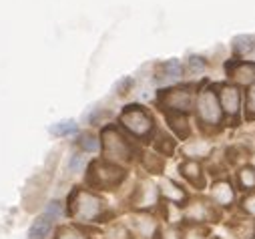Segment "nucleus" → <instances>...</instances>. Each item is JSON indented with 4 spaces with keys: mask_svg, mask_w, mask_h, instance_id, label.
<instances>
[{
    "mask_svg": "<svg viewBox=\"0 0 255 239\" xmlns=\"http://www.w3.org/2000/svg\"><path fill=\"white\" fill-rule=\"evenodd\" d=\"M54 239H89V235L83 233L77 227H60L56 231V237Z\"/></svg>",
    "mask_w": 255,
    "mask_h": 239,
    "instance_id": "14",
    "label": "nucleus"
},
{
    "mask_svg": "<svg viewBox=\"0 0 255 239\" xmlns=\"http://www.w3.org/2000/svg\"><path fill=\"white\" fill-rule=\"evenodd\" d=\"M107 239H131V233L123 225H115L107 231Z\"/></svg>",
    "mask_w": 255,
    "mask_h": 239,
    "instance_id": "19",
    "label": "nucleus"
},
{
    "mask_svg": "<svg viewBox=\"0 0 255 239\" xmlns=\"http://www.w3.org/2000/svg\"><path fill=\"white\" fill-rule=\"evenodd\" d=\"M165 73H167V77H169V79H179V77H181V73H183L181 63H179V61H169V63L165 65Z\"/></svg>",
    "mask_w": 255,
    "mask_h": 239,
    "instance_id": "21",
    "label": "nucleus"
},
{
    "mask_svg": "<svg viewBox=\"0 0 255 239\" xmlns=\"http://www.w3.org/2000/svg\"><path fill=\"white\" fill-rule=\"evenodd\" d=\"M52 227H54V221L48 217V215H38L34 221H32V225H30V229H28V239H46L48 235H50V231H52Z\"/></svg>",
    "mask_w": 255,
    "mask_h": 239,
    "instance_id": "7",
    "label": "nucleus"
},
{
    "mask_svg": "<svg viewBox=\"0 0 255 239\" xmlns=\"http://www.w3.org/2000/svg\"><path fill=\"white\" fill-rule=\"evenodd\" d=\"M199 117H201V121L207 123V125H217L221 121V111H219V105L215 101V97L211 93H203L199 97Z\"/></svg>",
    "mask_w": 255,
    "mask_h": 239,
    "instance_id": "5",
    "label": "nucleus"
},
{
    "mask_svg": "<svg viewBox=\"0 0 255 239\" xmlns=\"http://www.w3.org/2000/svg\"><path fill=\"white\" fill-rule=\"evenodd\" d=\"M239 181H241V187H243L245 191H251V189L255 187V173H253L251 169H243V171L239 173Z\"/></svg>",
    "mask_w": 255,
    "mask_h": 239,
    "instance_id": "18",
    "label": "nucleus"
},
{
    "mask_svg": "<svg viewBox=\"0 0 255 239\" xmlns=\"http://www.w3.org/2000/svg\"><path fill=\"white\" fill-rule=\"evenodd\" d=\"M50 133L56 135V137H69L73 133H77V125L73 121H62V123H56L50 127Z\"/></svg>",
    "mask_w": 255,
    "mask_h": 239,
    "instance_id": "12",
    "label": "nucleus"
},
{
    "mask_svg": "<svg viewBox=\"0 0 255 239\" xmlns=\"http://www.w3.org/2000/svg\"><path fill=\"white\" fill-rule=\"evenodd\" d=\"M44 215H48L52 221H56L60 215H62V203L60 201H50L44 209Z\"/></svg>",
    "mask_w": 255,
    "mask_h": 239,
    "instance_id": "20",
    "label": "nucleus"
},
{
    "mask_svg": "<svg viewBox=\"0 0 255 239\" xmlns=\"http://www.w3.org/2000/svg\"><path fill=\"white\" fill-rule=\"evenodd\" d=\"M157 203V189L151 183H145L139 189V199H137V207H153Z\"/></svg>",
    "mask_w": 255,
    "mask_h": 239,
    "instance_id": "10",
    "label": "nucleus"
},
{
    "mask_svg": "<svg viewBox=\"0 0 255 239\" xmlns=\"http://www.w3.org/2000/svg\"><path fill=\"white\" fill-rule=\"evenodd\" d=\"M247 111L251 115H255V87H251L247 93Z\"/></svg>",
    "mask_w": 255,
    "mask_h": 239,
    "instance_id": "25",
    "label": "nucleus"
},
{
    "mask_svg": "<svg viewBox=\"0 0 255 239\" xmlns=\"http://www.w3.org/2000/svg\"><path fill=\"white\" fill-rule=\"evenodd\" d=\"M165 105L173 111H189L191 105H193V95H191L187 89H177V91H167V97H165Z\"/></svg>",
    "mask_w": 255,
    "mask_h": 239,
    "instance_id": "6",
    "label": "nucleus"
},
{
    "mask_svg": "<svg viewBox=\"0 0 255 239\" xmlns=\"http://www.w3.org/2000/svg\"><path fill=\"white\" fill-rule=\"evenodd\" d=\"M181 171H183V175H185L187 179H191L193 183H197V181H199V185L203 183V181H201V167H199L197 163L189 161V163H185V165L181 167Z\"/></svg>",
    "mask_w": 255,
    "mask_h": 239,
    "instance_id": "13",
    "label": "nucleus"
},
{
    "mask_svg": "<svg viewBox=\"0 0 255 239\" xmlns=\"http://www.w3.org/2000/svg\"><path fill=\"white\" fill-rule=\"evenodd\" d=\"M191 69H193V71H203L201 58H191Z\"/></svg>",
    "mask_w": 255,
    "mask_h": 239,
    "instance_id": "27",
    "label": "nucleus"
},
{
    "mask_svg": "<svg viewBox=\"0 0 255 239\" xmlns=\"http://www.w3.org/2000/svg\"><path fill=\"white\" fill-rule=\"evenodd\" d=\"M167 209H169V215H167V221L169 223H179L181 219H183V213H181V209H177L175 205H167Z\"/></svg>",
    "mask_w": 255,
    "mask_h": 239,
    "instance_id": "23",
    "label": "nucleus"
},
{
    "mask_svg": "<svg viewBox=\"0 0 255 239\" xmlns=\"http://www.w3.org/2000/svg\"><path fill=\"white\" fill-rule=\"evenodd\" d=\"M161 239H183V235L177 227H167L161 231Z\"/></svg>",
    "mask_w": 255,
    "mask_h": 239,
    "instance_id": "24",
    "label": "nucleus"
},
{
    "mask_svg": "<svg viewBox=\"0 0 255 239\" xmlns=\"http://www.w3.org/2000/svg\"><path fill=\"white\" fill-rule=\"evenodd\" d=\"M169 123H171V127L177 131L179 137H187V135H189V127H187V121H185L183 117H173V115H169Z\"/></svg>",
    "mask_w": 255,
    "mask_h": 239,
    "instance_id": "16",
    "label": "nucleus"
},
{
    "mask_svg": "<svg viewBox=\"0 0 255 239\" xmlns=\"http://www.w3.org/2000/svg\"><path fill=\"white\" fill-rule=\"evenodd\" d=\"M83 167H85V157H83V153H75V155L71 157V161H69V171H71V173H79Z\"/></svg>",
    "mask_w": 255,
    "mask_h": 239,
    "instance_id": "22",
    "label": "nucleus"
},
{
    "mask_svg": "<svg viewBox=\"0 0 255 239\" xmlns=\"http://www.w3.org/2000/svg\"><path fill=\"white\" fill-rule=\"evenodd\" d=\"M69 211H71V217L81 223H95L105 213V201L91 191L79 189L71 195Z\"/></svg>",
    "mask_w": 255,
    "mask_h": 239,
    "instance_id": "1",
    "label": "nucleus"
},
{
    "mask_svg": "<svg viewBox=\"0 0 255 239\" xmlns=\"http://www.w3.org/2000/svg\"><path fill=\"white\" fill-rule=\"evenodd\" d=\"M243 209H245V211H249L251 215H255V197L245 199V201H243Z\"/></svg>",
    "mask_w": 255,
    "mask_h": 239,
    "instance_id": "26",
    "label": "nucleus"
},
{
    "mask_svg": "<svg viewBox=\"0 0 255 239\" xmlns=\"http://www.w3.org/2000/svg\"><path fill=\"white\" fill-rule=\"evenodd\" d=\"M213 199L219 205H231L233 203V189L229 183H217L213 187Z\"/></svg>",
    "mask_w": 255,
    "mask_h": 239,
    "instance_id": "11",
    "label": "nucleus"
},
{
    "mask_svg": "<svg viewBox=\"0 0 255 239\" xmlns=\"http://www.w3.org/2000/svg\"><path fill=\"white\" fill-rule=\"evenodd\" d=\"M221 103H223V109L229 115H237V111H239V93L233 87H225L223 93H221Z\"/></svg>",
    "mask_w": 255,
    "mask_h": 239,
    "instance_id": "9",
    "label": "nucleus"
},
{
    "mask_svg": "<svg viewBox=\"0 0 255 239\" xmlns=\"http://www.w3.org/2000/svg\"><path fill=\"white\" fill-rule=\"evenodd\" d=\"M163 193H165L169 199H173V201H181V199H185V193H183L173 181H165V183H163Z\"/></svg>",
    "mask_w": 255,
    "mask_h": 239,
    "instance_id": "17",
    "label": "nucleus"
},
{
    "mask_svg": "<svg viewBox=\"0 0 255 239\" xmlns=\"http://www.w3.org/2000/svg\"><path fill=\"white\" fill-rule=\"evenodd\" d=\"M103 151H105V159L115 165V163L131 161L133 153H135V147L119 129L109 127V129L103 131Z\"/></svg>",
    "mask_w": 255,
    "mask_h": 239,
    "instance_id": "2",
    "label": "nucleus"
},
{
    "mask_svg": "<svg viewBox=\"0 0 255 239\" xmlns=\"http://www.w3.org/2000/svg\"><path fill=\"white\" fill-rule=\"evenodd\" d=\"M203 235H205V233H201V231H195V229H193L191 233H187V237H185V239H205Z\"/></svg>",
    "mask_w": 255,
    "mask_h": 239,
    "instance_id": "28",
    "label": "nucleus"
},
{
    "mask_svg": "<svg viewBox=\"0 0 255 239\" xmlns=\"http://www.w3.org/2000/svg\"><path fill=\"white\" fill-rule=\"evenodd\" d=\"M125 179V171L109 161H97L91 165L89 173V183L97 189H111L117 187Z\"/></svg>",
    "mask_w": 255,
    "mask_h": 239,
    "instance_id": "3",
    "label": "nucleus"
},
{
    "mask_svg": "<svg viewBox=\"0 0 255 239\" xmlns=\"http://www.w3.org/2000/svg\"><path fill=\"white\" fill-rule=\"evenodd\" d=\"M79 147H81L85 153H95V151H99V139H97L95 135H91V133H85V135H81V139H79Z\"/></svg>",
    "mask_w": 255,
    "mask_h": 239,
    "instance_id": "15",
    "label": "nucleus"
},
{
    "mask_svg": "<svg viewBox=\"0 0 255 239\" xmlns=\"http://www.w3.org/2000/svg\"><path fill=\"white\" fill-rule=\"evenodd\" d=\"M133 229L143 239H153L157 235V223L149 217H137L135 223H133Z\"/></svg>",
    "mask_w": 255,
    "mask_h": 239,
    "instance_id": "8",
    "label": "nucleus"
},
{
    "mask_svg": "<svg viewBox=\"0 0 255 239\" xmlns=\"http://www.w3.org/2000/svg\"><path fill=\"white\" fill-rule=\"evenodd\" d=\"M121 125L135 137H147L153 129V119L143 107H127L121 115Z\"/></svg>",
    "mask_w": 255,
    "mask_h": 239,
    "instance_id": "4",
    "label": "nucleus"
}]
</instances>
